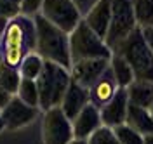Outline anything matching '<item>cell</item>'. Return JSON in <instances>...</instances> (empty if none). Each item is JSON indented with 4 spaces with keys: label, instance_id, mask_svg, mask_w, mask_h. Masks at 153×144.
Instances as JSON below:
<instances>
[{
    "label": "cell",
    "instance_id": "cell-20",
    "mask_svg": "<svg viewBox=\"0 0 153 144\" xmlns=\"http://www.w3.org/2000/svg\"><path fill=\"white\" fill-rule=\"evenodd\" d=\"M132 9L137 28L153 26V0H132Z\"/></svg>",
    "mask_w": 153,
    "mask_h": 144
},
{
    "label": "cell",
    "instance_id": "cell-33",
    "mask_svg": "<svg viewBox=\"0 0 153 144\" xmlns=\"http://www.w3.org/2000/svg\"><path fill=\"white\" fill-rule=\"evenodd\" d=\"M150 113H152V116H153V103H152V106H150Z\"/></svg>",
    "mask_w": 153,
    "mask_h": 144
},
{
    "label": "cell",
    "instance_id": "cell-15",
    "mask_svg": "<svg viewBox=\"0 0 153 144\" xmlns=\"http://www.w3.org/2000/svg\"><path fill=\"white\" fill-rule=\"evenodd\" d=\"M118 90V85L115 82L113 75L110 71V68L101 75V78L96 82L94 85L89 89V96H91V104H94L96 108H103V106L115 96V92Z\"/></svg>",
    "mask_w": 153,
    "mask_h": 144
},
{
    "label": "cell",
    "instance_id": "cell-31",
    "mask_svg": "<svg viewBox=\"0 0 153 144\" xmlns=\"http://www.w3.org/2000/svg\"><path fill=\"white\" fill-rule=\"evenodd\" d=\"M143 144H153V135H146L144 137V143Z\"/></svg>",
    "mask_w": 153,
    "mask_h": 144
},
{
    "label": "cell",
    "instance_id": "cell-25",
    "mask_svg": "<svg viewBox=\"0 0 153 144\" xmlns=\"http://www.w3.org/2000/svg\"><path fill=\"white\" fill-rule=\"evenodd\" d=\"M23 12V0H0V16L14 19Z\"/></svg>",
    "mask_w": 153,
    "mask_h": 144
},
{
    "label": "cell",
    "instance_id": "cell-21",
    "mask_svg": "<svg viewBox=\"0 0 153 144\" xmlns=\"http://www.w3.org/2000/svg\"><path fill=\"white\" fill-rule=\"evenodd\" d=\"M44 68V59L38 56L37 52H30L26 54L21 64H19V73L21 78H28V80H37L40 71Z\"/></svg>",
    "mask_w": 153,
    "mask_h": 144
},
{
    "label": "cell",
    "instance_id": "cell-29",
    "mask_svg": "<svg viewBox=\"0 0 153 144\" xmlns=\"http://www.w3.org/2000/svg\"><path fill=\"white\" fill-rule=\"evenodd\" d=\"M7 24H9V19H5L4 16H0V35H4V31L7 28Z\"/></svg>",
    "mask_w": 153,
    "mask_h": 144
},
{
    "label": "cell",
    "instance_id": "cell-22",
    "mask_svg": "<svg viewBox=\"0 0 153 144\" xmlns=\"http://www.w3.org/2000/svg\"><path fill=\"white\" fill-rule=\"evenodd\" d=\"M16 96H18L23 103H26L28 106L38 108V89H37V82H35V80L21 78Z\"/></svg>",
    "mask_w": 153,
    "mask_h": 144
},
{
    "label": "cell",
    "instance_id": "cell-8",
    "mask_svg": "<svg viewBox=\"0 0 153 144\" xmlns=\"http://www.w3.org/2000/svg\"><path fill=\"white\" fill-rule=\"evenodd\" d=\"M42 139L44 144H68L73 141V127L61 108H51L42 120Z\"/></svg>",
    "mask_w": 153,
    "mask_h": 144
},
{
    "label": "cell",
    "instance_id": "cell-19",
    "mask_svg": "<svg viewBox=\"0 0 153 144\" xmlns=\"http://www.w3.org/2000/svg\"><path fill=\"white\" fill-rule=\"evenodd\" d=\"M19 82H21V73L18 71V68L9 66L0 58V87L5 89L10 96H14L18 92Z\"/></svg>",
    "mask_w": 153,
    "mask_h": 144
},
{
    "label": "cell",
    "instance_id": "cell-27",
    "mask_svg": "<svg viewBox=\"0 0 153 144\" xmlns=\"http://www.w3.org/2000/svg\"><path fill=\"white\" fill-rule=\"evenodd\" d=\"M144 35V40H146V44H148V47H150V50H152L153 54V26H150V28H144L141 30Z\"/></svg>",
    "mask_w": 153,
    "mask_h": 144
},
{
    "label": "cell",
    "instance_id": "cell-1",
    "mask_svg": "<svg viewBox=\"0 0 153 144\" xmlns=\"http://www.w3.org/2000/svg\"><path fill=\"white\" fill-rule=\"evenodd\" d=\"M35 24V49L37 54L44 61H51L61 64L66 69L71 68V58H70V35L63 30L51 24L44 16L35 14L33 18Z\"/></svg>",
    "mask_w": 153,
    "mask_h": 144
},
{
    "label": "cell",
    "instance_id": "cell-28",
    "mask_svg": "<svg viewBox=\"0 0 153 144\" xmlns=\"http://www.w3.org/2000/svg\"><path fill=\"white\" fill-rule=\"evenodd\" d=\"M10 94L9 92H7V90H5V89H2V87H0V109H2V108H4V106L7 104V103H9L10 101Z\"/></svg>",
    "mask_w": 153,
    "mask_h": 144
},
{
    "label": "cell",
    "instance_id": "cell-18",
    "mask_svg": "<svg viewBox=\"0 0 153 144\" xmlns=\"http://www.w3.org/2000/svg\"><path fill=\"white\" fill-rule=\"evenodd\" d=\"M110 71H111L118 89H127L134 82L132 69L129 66V63L120 54H113L111 56V59H110Z\"/></svg>",
    "mask_w": 153,
    "mask_h": 144
},
{
    "label": "cell",
    "instance_id": "cell-16",
    "mask_svg": "<svg viewBox=\"0 0 153 144\" xmlns=\"http://www.w3.org/2000/svg\"><path fill=\"white\" fill-rule=\"evenodd\" d=\"M125 123L129 125L131 128L137 130L143 137L153 135V116L150 113V109H146V108L129 104L127 116H125Z\"/></svg>",
    "mask_w": 153,
    "mask_h": 144
},
{
    "label": "cell",
    "instance_id": "cell-14",
    "mask_svg": "<svg viewBox=\"0 0 153 144\" xmlns=\"http://www.w3.org/2000/svg\"><path fill=\"white\" fill-rule=\"evenodd\" d=\"M84 21L96 35H99L105 40L110 30V21H111V0H97Z\"/></svg>",
    "mask_w": 153,
    "mask_h": 144
},
{
    "label": "cell",
    "instance_id": "cell-13",
    "mask_svg": "<svg viewBox=\"0 0 153 144\" xmlns=\"http://www.w3.org/2000/svg\"><path fill=\"white\" fill-rule=\"evenodd\" d=\"M91 103V96H89V89L85 87L78 85L76 82H70V87H68L66 94L63 97V101H61V111L65 113V115L70 118V120H73L87 104Z\"/></svg>",
    "mask_w": 153,
    "mask_h": 144
},
{
    "label": "cell",
    "instance_id": "cell-12",
    "mask_svg": "<svg viewBox=\"0 0 153 144\" xmlns=\"http://www.w3.org/2000/svg\"><path fill=\"white\" fill-rule=\"evenodd\" d=\"M103 125L101 122V115H99V108L94 104H89L78 113V115L71 120V127H73V137L75 139H84L87 141L94 130H97Z\"/></svg>",
    "mask_w": 153,
    "mask_h": 144
},
{
    "label": "cell",
    "instance_id": "cell-17",
    "mask_svg": "<svg viewBox=\"0 0 153 144\" xmlns=\"http://www.w3.org/2000/svg\"><path fill=\"white\" fill-rule=\"evenodd\" d=\"M125 90H127V97H129V104L150 109V106L153 103V83L152 82L134 80Z\"/></svg>",
    "mask_w": 153,
    "mask_h": 144
},
{
    "label": "cell",
    "instance_id": "cell-6",
    "mask_svg": "<svg viewBox=\"0 0 153 144\" xmlns=\"http://www.w3.org/2000/svg\"><path fill=\"white\" fill-rule=\"evenodd\" d=\"M136 28H137V23L134 18L132 0H111V21H110L108 35L105 38L106 45L111 49V52Z\"/></svg>",
    "mask_w": 153,
    "mask_h": 144
},
{
    "label": "cell",
    "instance_id": "cell-7",
    "mask_svg": "<svg viewBox=\"0 0 153 144\" xmlns=\"http://www.w3.org/2000/svg\"><path fill=\"white\" fill-rule=\"evenodd\" d=\"M38 14L44 16L51 24L57 26L68 35L82 21L80 10H78L73 0H44Z\"/></svg>",
    "mask_w": 153,
    "mask_h": 144
},
{
    "label": "cell",
    "instance_id": "cell-5",
    "mask_svg": "<svg viewBox=\"0 0 153 144\" xmlns=\"http://www.w3.org/2000/svg\"><path fill=\"white\" fill-rule=\"evenodd\" d=\"M113 52L106 45V42L82 19L70 33V58L71 63L85 61V59H111Z\"/></svg>",
    "mask_w": 153,
    "mask_h": 144
},
{
    "label": "cell",
    "instance_id": "cell-9",
    "mask_svg": "<svg viewBox=\"0 0 153 144\" xmlns=\"http://www.w3.org/2000/svg\"><path fill=\"white\" fill-rule=\"evenodd\" d=\"M37 115H38V108L28 106L18 96H12L9 103L0 109L2 122H4V127L7 130H18L21 127H26L37 118Z\"/></svg>",
    "mask_w": 153,
    "mask_h": 144
},
{
    "label": "cell",
    "instance_id": "cell-11",
    "mask_svg": "<svg viewBox=\"0 0 153 144\" xmlns=\"http://www.w3.org/2000/svg\"><path fill=\"white\" fill-rule=\"evenodd\" d=\"M127 108H129L127 90H125V89H118V90L115 92V96L99 109V115H101L103 125L113 128V127H118V125L125 123Z\"/></svg>",
    "mask_w": 153,
    "mask_h": 144
},
{
    "label": "cell",
    "instance_id": "cell-2",
    "mask_svg": "<svg viewBox=\"0 0 153 144\" xmlns=\"http://www.w3.org/2000/svg\"><path fill=\"white\" fill-rule=\"evenodd\" d=\"M35 82L38 89V108L47 111L51 108L61 106V101L71 82V75L65 66L44 61V68Z\"/></svg>",
    "mask_w": 153,
    "mask_h": 144
},
{
    "label": "cell",
    "instance_id": "cell-23",
    "mask_svg": "<svg viewBox=\"0 0 153 144\" xmlns=\"http://www.w3.org/2000/svg\"><path fill=\"white\" fill-rule=\"evenodd\" d=\"M113 132L115 137L118 139L120 144H143L144 143V137L137 130L131 128L127 123H122L118 127H113Z\"/></svg>",
    "mask_w": 153,
    "mask_h": 144
},
{
    "label": "cell",
    "instance_id": "cell-3",
    "mask_svg": "<svg viewBox=\"0 0 153 144\" xmlns=\"http://www.w3.org/2000/svg\"><path fill=\"white\" fill-rule=\"evenodd\" d=\"M113 54H120L129 63L134 73V80H143L153 83V54L141 28H136L127 38L113 50Z\"/></svg>",
    "mask_w": 153,
    "mask_h": 144
},
{
    "label": "cell",
    "instance_id": "cell-30",
    "mask_svg": "<svg viewBox=\"0 0 153 144\" xmlns=\"http://www.w3.org/2000/svg\"><path fill=\"white\" fill-rule=\"evenodd\" d=\"M68 144H87V141H84V139H73V141H70Z\"/></svg>",
    "mask_w": 153,
    "mask_h": 144
},
{
    "label": "cell",
    "instance_id": "cell-24",
    "mask_svg": "<svg viewBox=\"0 0 153 144\" xmlns=\"http://www.w3.org/2000/svg\"><path fill=\"white\" fill-rule=\"evenodd\" d=\"M87 144H120L118 139L115 137V132L111 127L101 125L97 130L92 132V135L87 139Z\"/></svg>",
    "mask_w": 153,
    "mask_h": 144
},
{
    "label": "cell",
    "instance_id": "cell-26",
    "mask_svg": "<svg viewBox=\"0 0 153 144\" xmlns=\"http://www.w3.org/2000/svg\"><path fill=\"white\" fill-rule=\"evenodd\" d=\"M44 0H23V14L25 16H31V14H37L40 10Z\"/></svg>",
    "mask_w": 153,
    "mask_h": 144
},
{
    "label": "cell",
    "instance_id": "cell-4",
    "mask_svg": "<svg viewBox=\"0 0 153 144\" xmlns=\"http://www.w3.org/2000/svg\"><path fill=\"white\" fill-rule=\"evenodd\" d=\"M30 40L35 42V24L28 19V16H18L7 24L4 31V52L2 59L12 68H18L23 58L30 54Z\"/></svg>",
    "mask_w": 153,
    "mask_h": 144
},
{
    "label": "cell",
    "instance_id": "cell-10",
    "mask_svg": "<svg viewBox=\"0 0 153 144\" xmlns=\"http://www.w3.org/2000/svg\"><path fill=\"white\" fill-rule=\"evenodd\" d=\"M108 68H110V59H85V61L71 63L70 75L71 80L76 82L78 85L91 89Z\"/></svg>",
    "mask_w": 153,
    "mask_h": 144
},
{
    "label": "cell",
    "instance_id": "cell-32",
    "mask_svg": "<svg viewBox=\"0 0 153 144\" xmlns=\"http://www.w3.org/2000/svg\"><path fill=\"white\" fill-rule=\"evenodd\" d=\"M4 128H5V127H4V122H2V116H0V132H2Z\"/></svg>",
    "mask_w": 153,
    "mask_h": 144
}]
</instances>
